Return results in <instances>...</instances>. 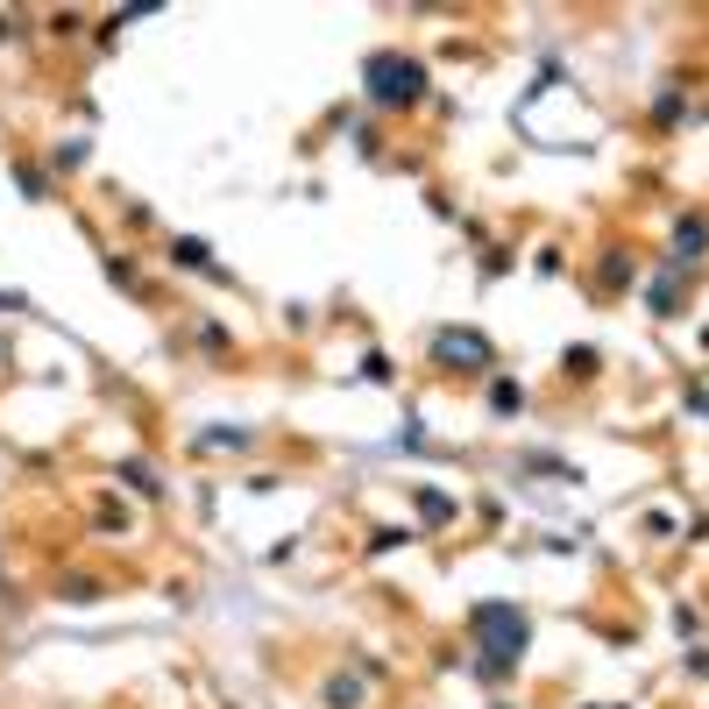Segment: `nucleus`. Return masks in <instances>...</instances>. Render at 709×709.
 Listing matches in <instances>:
<instances>
[{"mask_svg": "<svg viewBox=\"0 0 709 709\" xmlns=\"http://www.w3.org/2000/svg\"><path fill=\"white\" fill-rule=\"evenodd\" d=\"M369 93L384 100V107H404V100L426 93V71H419L412 57H398V50H376L369 57Z\"/></svg>", "mask_w": 709, "mask_h": 709, "instance_id": "1", "label": "nucleus"}, {"mask_svg": "<svg viewBox=\"0 0 709 709\" xmlns=\"http://www.w3.org/2000/svg\"><path fill=\"white\" fill-rule=\"evenodd\" d=\"M476 639L490 645V660H511V653H525V617L504 610V603H482L476 610Z\"/></svg>", "mask_w": 709, "mask_h": 709, "instance_id": "2", "label": "nucleus"}, {"mask_svg": "<svg viewBox=\"0 0 709 709\" xmlns=\"http://www.w3.org/2000/svg\"><path fill=\"white\" fill-rule=\"evenodd\" d=\"M441 355H447V362H490V348H482L476 334H469V341H461V334H447V341H441Z\"/></svg>", "mask_w": 709, "mask_h": 709, "instance_id": "3", "label": "nucleus"}]
</instances>
